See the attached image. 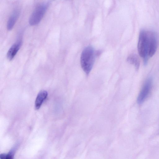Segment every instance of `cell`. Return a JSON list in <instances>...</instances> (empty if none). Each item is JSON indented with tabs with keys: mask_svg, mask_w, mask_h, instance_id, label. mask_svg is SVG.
<instances>
[{
	"mask_svg": "<svg viewBox=\"0 0 159 159\" xmlns=\"http://www.w3.org/2000/svg\"><path fill=\"white\" fill-rule=\"evenodd\" d=\"M21 44V39H19L10 48L7 54V58L9 60H11L13 59L20 49Z\"/></svg>",
	"mask_w": 159,
	"mask_h": 159,
	"instance_id": "obj_6",
	"label": "cell"
},
{
	"mask_svg": "<svg viewBox=\"0 0 159 159\" xmlns=\"http://www.w3.org/2000/svg\"><path fill=\"white\" fill-rule=\"evenodd\" d=\"M127 61L130 64L134 65L136 70H138L139 67L140 61L138 56L135 54H131L127 57Z\"/></svg>",
	"mask_w": 159,
	"mask_h": 159,
	"instance_id": "obj_9",
	"label": "cell"
},
{
	"mask_svg": "<svg viewBox=\"0 0 159 159\" xmlns=\"http://www.w3.org/2000/svg\"><path fill=\"white\" fill-rule=\"evenodd\" d=\"M148 31L141 30L139 33L138 51L140 56L144 58L147 55Z\"/></svg>",
	"mask_w": 159,
	"mask_h": 159,
	"instance_id": "obj_3",
	"label": "cell"
},
{
	"mask_svg": "<svg viewBox=\"0 0 159 159\" xmlns=\"http://www.w3.org/2000/svg\"><path fill=\"white\" fill-rule=\"evenodd\" d=\"M49 5L48 2L42 3L38 5L30 15L29 23L31 25H38L40 22Z\"/></svg>",
	"mask_w": 159,
	"mask_h": 159,
	"instance_id": "obj_2",
	"label": "cell"
},
{
	"mask_svg": "<svg viewBox=\"0 0 159 159\" xmlns=\"http://www.w3.org/2000/svg\"><path fill=\"white\" fill-rule=\"evenodd\" d=\"M158 42L156 34L152 31H148L147 55L152 57L156 52Z\"/></svg>",
	"mask_w": 159,
	"mask_h": 159,
	"instance_id": "obj_4",
	"label": "cell"
},
{
	"mask_svg": "<svg viewBox=\"0 0 159 159\" xmlns=\"http://www.w3.org/2000/svg\"><path fill=\"white\" fill-rule=\"evenodd\" d=\"M48 93L44 90L40 91L38 94L35 102V107L36 110L39 109L41 106L48 96Z\"/></svg>",
	"mask_w": 159,
	"mask_h": 159,
	"instance_id": "obj_8",
	"label": "cell"
},
{
	"mask_svg": "<svg viewBox=\"0 0 159 159\" xmlns=\"http://www.w3.org/2000/svg\"><path fill=\"white\" fill-rule=\"evenodd\" d=\"M20 14L19 9H15L10 16L7 22V28L8 30H11L14 26Z\"/></svg>",
	"mask_w": 159,
	"mask_h": 159,
	"instance_id": "obj_7",
	"label": "cell"
},
{
	"mask_svg": "<svg viewBox=\"0 0 159 159\" xmlns=\"http://www.w3.org/2000/svg\"><path fill=\"white\" fill-rule=\"evenodd\" d=\"M152 84V79L149 78L145 82L138 95L137 101L139 104L143 103L146 99L150 92Z\"/></svg>",
	"mask_w": 159,
	"mask_h": 159,
	"instance_id": "obj_5",
	"label": "cell"
},
{
	"mask_svg": "<svg viewBox=\"0 0 159 159\" xmlns=\"http://www.w3.org/2000/svg\"><path fill=\"white\" fill-rule=\"evenodd\" d=\"M98 53L91 46L85 47L82 51L80 57V64L86 75H88L91 71Z\"/></svg>",
	"mask_w": 159,
	"mask_h": 159,
	"instance_id": "obj_1",
	"label": "cell"
},
{
	"mask_svg": "<svg viewBox=\"0 0 159 159\" xmlns=\"http://www.w3.org/2000/svg\"><path fill=\"white\" fill-rule=\"evenodd\" d=\"M0 159H13V155L11 152L2 153L0 155Z\"/></svg>",
	"mask_w": 159,
	"mask_h": 159,
	"instance_id": "obj_10",
	"label": "cell"
}]
</instances>
